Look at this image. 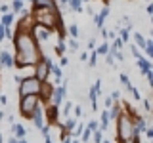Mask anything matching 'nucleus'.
I'll return each mask as SVG.
<instances>
[{
  "label": "nucleus",
  "mask_w": 153,
  "mask_h": 143,
  "mask_svg": "<svg viewBox=\"0 0 153 143\" xmlns=\"http://www.w3.org/2000/svg\"><path fill=\"white\" fill-rule=\"evenodd\" d=\"M13 46H16V57H13V65L17 69H25V67L38 63L42 59V50L40 44L36 42V38L33 36L31 29H19L17 27V35H13Z\"/></svg>",
  "instance_id": "nucleus-1"
},
{
  "label": "nucleus",
  "mask_w": 153,
  "mask_h": 143,
  "mask_svg": "<svg viewBox=\"0 0 153 143\" xmlns=\"http://www.w3.org/2000/svg\"><path fill=\"white\" fill-rule=\"evenodd\" d=\"M132 114L134 113L128 109L126 113L121 111V114L115 118V122H117V143H126L132 137Z\"/></svg>",
  "instance_id": "nucleus-2"
},
{
  "label": "nucleus",
  "mask_w": 153,
  "mask_h": 143,
  "mask_svg": "<svg viewBox=\"0 0 153 143\" xmlns=\"http://www.w3.org/2000/svg\"><path fill=\"white\" fill-rule=\"evenodd\" d=\"M42 86H44V82H40L35 74L25 76V78H19V90L17 92H19V95H40Z\"/></svg>",
  "instance_id": "nucleus-3"
},
{
  "label": "nucleus",
  "mask_w": 153,
  "mask_h": 143,
  "mask_svg": "<svg viewBox=\"0 0 153 143\" xmlns=\"http://www.w3.org/2000/svg\"><path fill=\"white\" fill-rule=\"evenodd\" d=\"M40 95H19V113L23 118H31L36 105H40Z\"/></svg>",
  "instance_id": "nucleus-4"
},
{
  "label": "nucleus",
  "mask_w": 153,
  "mask_h": 143,
  "mask_svg": "<svg viewBox=\"0 0 153 143\" xmlns=\"http://www.w3.org/2000/svg\"><path fill=\"white\" fill-rule=\"evenodd\" d=\"M63 80V78H61ZM52 101V105H57L59 107L61 103L67 99V80H63L59 86H56V88H52V92H50V97H48Z\"/></svg>",
  "instance_id": "nucleus-5"
},
{
  "label": "nucleus",
  "mask_w": 153,
  "mask_h": 143,
  "mask_svg": "<svg viewBox=\"0 0 153 143\" xmlns=\"http://www.w3.org/2000/svg\"><path fill=\"white\" fill-rule=\"evenodd\" d=\"M35 76L40 80V82H46L48 76H50V69L46 67V63L42 59L38 61V63H35Z\"/></svg>",
  "instance_id": "nucleus-6"
},
{
  "label": "nucleus",
  "mask_w": 153,
  "mask_h": 143,
  "mask_svg": "<svg viewBox=\"0 0 153 143\" xmlns=\"http://www.w3.org/2000/svg\"><path fill=\"white\" fill-rule=\"evenodd\" d=\"M33 2V12H40V10H57L56 0H31Z\"/></svg>",
  "instance_id": "nucleus-7"
},
{
  "label": "nucleus",
  "mask_w": 153,
  "mask_h": 143,
  "mask_svg": "<svg viewBox=\"0 0 153 143\" xmlns=\"http://www.w3.org/2000/svg\"><path fill=\"white\" fill-rule=\"evenodd\" d=\"M109 13H111V10H109V6H103L100 13H94V23H96V27H98V29L105 27V19L109 17Z\"/></svg>",
  "instance_id": "nucleus-8"
},
{
  "label": "nucleus",
  "mask_w": 153,
  "mask_h": 143,
  "mask_svg": "<svg viewBox=\"0 0 153 143\" xmlns=\"http://www.w3.org/2000/svg\"><path fill=\"white\" fill-rule=\"evenodd\" d=\"M0 67H4V69H12L13 67V55L6 50L0 52Z\"/></svg>",
  "instance_id": "nucleus-9"
},
{
  "label": "nucleus",
  "mask_w": 153,
  "mask_h": 143,
  "mask_svg": "<svg viewBox=\"0 0 153 143\" xmlns=\"http://www.w3.org/2000/svg\"><path fill=\"white\" fill-rule=\"evenodd\" d=\"M57 109H59L57 105H50V107H46V109H44V113H46V118H48L46 122H48V124L56 122V118H57V113H59Z\"/></svg>",
  "instance_id": "nucleus-10"
},
{
  "label": "nucleus",
  "mask_w": 153,
  "mask_h": 143,
  "mask_svg": "<svg viewBox=\"0 0 153 143\" xmlns=\"http://www.w3.org/2000/svg\"><path fill=\"white\" fill-rule=\"evenodd\" d=\"M136 61H138V69H140V73H142V74H146L147 71H151V61L147 59V57H143V55H142V57H138Z\"/></svg>",
  "instance_id": "nucleus-11"
},
{
  "label": "nucleus",
  "mask_w": 153,
  "mask_h": 143,
  "mask_svg": "<svg viewBox=\"0 0 153 143\" xmlns=\"http://www.w3.org/2000/svg\"><path fill=\"white\" fill-rule=\"evenodd\" d=\"M13 21H16V13L13 12H6V13H2V17H0V23H2L4 27H12Z\"/></svg>",
  "instance_id": "nucleus-12"
},
{
  "label": "nucleus",
  "mask_w": 153,
  "mask_h": 143,
  "mask_svg": "<svg viewBox=\"0 0 153 143\" xmlns=\"http://www.w3.org/2000/svg\"><path fill=\"white\" fill-rule=\"evenodd\" d=\"M12 136H13V137H17V139H19V137H25V136H27V130L21 126V124L12 122Z\"/></svg>",
  "instance_id": "nucleus-13"
},
{
  "label": "nucleus",
  "mask_w": 153,
  "mask_h": 143,
  "mask_svg": "<svg viewBox=\"0 0 153 143\" xmlns=\"http://www.w3.org/2000/svg\"><path fill=\"white\" fill-rule=\"evenodd\" d=\"M61 132H65V133H71L75 130V126H76V118L75 116H67V120H65V124H61Z\"/></svg>",
  "instance_id": "nucleus-14"
},
{
  "label": "nucleus",
  "mask_w": 153,
  "mask_h": 143,
  "mask_svg": "<svg viewBox=\"0 0 153 143\" xmlns=\"http://www.w3.org/2000/svg\"><path fill=\"white\" fill-rule=\"evenodd\" d=\"M67 8L71 10V12H76V13H80V12H84V6H82V0H69L67 2Z\"/></svg>",
  "instance_id": "nucleus-15"
},
{
  "label": "nucleus",
  "mask_w": 153,
  "mask_h": 143,
  "mask_svg": "<svg viewBox=\"0 0 153 143\" xmlns=\"http://www.w3.org/2000/svg\"><path fill=\"white\" fill-rule=\"evenodd\" d=\"M54 50H56V55H65V54H67V44H65V40H61V38H59V42L56 44Z\"/></svg>",
  "instance_id": "nucleus-16"
},
{
  "label": "nucleus",
  "mask_w": 153,
  "mask_h": 143,
  "mask_svg": "<svg viewBox=\"0 0 153 143\" xmlns=\"http://www.w3.org/2000/svg\"><path fill=\"white\" fill-rule=\"evenodd\" d=\"M132 38H134V44L140 48V50H143V46H146V38H143V36L140 35V32H134Z\"/></svg>",
  "instance_id": "nucleus-17"
},
{
  "label": "nucleus",
  "mask_w": 153,
  "mask_h": 143,
  "mask_svg": "<svg viewBox=\"0 0 153 143\" xmlns=\"http://www.w3.org/2000/svg\"><path fill=\"white\" fill-rule=\"evenodd\" d=\"M143 52H146V57L147 59H151L153 57V42L149 38H146V46H143Z\"/></svg>",
  "instance_id": "nucleus-18"
},
{
  "label": "nucleus",
  "mask_w": 153,
  "mask_h": 143,
  "mask_svg": "<svg viewBox=\"0 0 153 143\" xmlns=\"http://www.w3.org/2000/svg\"><path fill=\"white\" fill-rule=\"evenodd\" d=\"M23 6H25V0H13V2H12V6H10V10H12L13 13H19Z\"/></svg>",
  "instance_id": "nucleus-19"
},
{
  "label": "nucleus",
  "mask_w": 153,
  "mask_h": 143,
  "mask_svg": "<svg viewBox=\"0 0 153 143\" xmlns=\"http://www.w3.org/2000/svg\"><path fill=\"white\" fill-rule=\"evenodd\" d=\"M119 38H121V40L124 42V44H128V40H130V31H128L126 27H123L121 31H119V35H117Z\"/></svg>",
  "instance_id": "nucleus-20"
},
{
  "label": "nucleus",
  "mask_w": 153,
  "mask_h": 143,
  "mask_svg": "<svg viewBox=\"0 0 153 143\" xmlns=\"http://www.w3.org/2000/svg\"><path fill=\"white\" fill-rule=\"evenodd\" d=\"M50 74H54L57 80H61V78H63V71H61V67H59V65H56V63L52 65V69H50Z\"/></svg>",
  "instance_id": "nucleus-21"
},
{
  "label": "nucleus",
  "mask_w": 153,
  "mask_h": 143,
  "mask_svg": "<svg viewBox=\"0 0 153 143\" xmlns=\"http://www.w3.org/2000/svg\"><path fill=\"white\" fill-rule=\"evenodd\" d=\"M67 32H69V36L71 38H79V35H80V29L75 25V23H71L69 27H67Z\"/></svg>",
  "instance_id": "nucleus-22"
},
{
  "label": "nucleus",
  "mask_w": 153,
  "mask_h": 143,
  "mask_svg": "<svg viewBox=\"0 0 153 143\" xmlns=\"http://www.w3.org/2000/svg\"><path fill=\"white\" fill-rule=\"evenodd\" d=\"M119 80H121V84L124 86V88L130 92L132 90V84H130V78H128V74H124V73H121V76H119Z\"/></svg>",
  "instance_id": "nucleus-23"
},
{
  "label": "nucleus",
  "mask_w": 153,
  "mask_h": 143,
  "mask_svg": "<svg viewBox=\"0 0 153 143\" xmlns=\"http://www.w3.org/2000/svg\"><path fill=\"white\" fill-rule=\"evenodd\" d=\"M86 61H88L90 67H96V65H98V54H96V50H90L88 59H86Z\"/></svg>",
  "instance_id": "nucleus-24"
},
{
  "label": "nucleus",
  "mask_w": 153,
  "mask_h": 143,
  "mask_svg": "<svg viewBox=\"0 0 153 143\" xmlns=\"http://www.w3.org/2000/svg\"><path fill=\"white\" fill-rule=\"evenodd\" d=\"M71 111H73V103L63 101V111H61V114H63V116H71Z\"/></svg>",
  "instance_id": "nucleus-25"
},
{
  "label": "nucleus",
  "mask_w": 153,
  "mask_h": 143,
  "mask_svg": "<svg viewBox=\"0 0 153 143\" xmlns=\"http://www.w3.org/2000/svg\"><path fill=\"white\" fill-rule=\"evenodd\" d=\"M82 130H84V124L82 122H76V126H75V130L71 132V137H80V133H82Z\"/></svg>",
  "instance_id": "nucleus-26"
},
{
  "label": "nucleus",
  "mask_w": 153,
  "mask_h": 143,
  "mask_svg": "<svg viewBox=\"0 0 153 143\" xmlns=\"http://www.w3.org/2000/svg\"><path fill=\"white\" fill-rule=\"evenodd\" d=\"M107 52H109V44H107V42H103V44H100L98 48H96V54H98V55H105Z\"/></svg>",
  "instance_id": "nucleus-27"
},
{
  "label": "nucleus",
  "mask_w": 153,
  "mask_h": 143,
  "mask_svg": "<svg viewBox=\"0 0 153 143\" xmlns=\"http://www.w3.org/2000/svg\"><path fill=\"white\" fill-rule=\"evenodd\" d=\"M67 48H69L71 52H76L79 50V40H76V38H71V40L67 42Z\"/></svg>",
  "instance_id": "nucleus-28"
},
{
  "label": "nucleus",
  "mask_w": 153,
  "mask_h": 143,
  "mask_svg": "<svg viewBox=\"0 0 153 143\" xmlns=\"http://www.w3.org/2000/svg\"><path fill=\"white\" fill-rule=\"evenodd\" d=\"M123 46H124V42H123L119 36H115V38H113V44H111V48H115V50H121Z\"/></svg>",
  "instance_id": "nucleus-29"
},
{
  "label": "nucleus",
  "mask_w": 153,
  "mask_h": 143,
  "mask_svg": "<svg viewBox=\"0 0 153 143\" xmlns=\"http://www.w3.org/2000/svg\"><path fill=\"white\" fill-rule=\"evenodd\" d=\"M130 54H132V57H134V59L142 57V54H140V48H138L136 44H132V46H130Z\"/></svg>",
  "instance_id": "nucleus-30"
},
{
  "label": "nucleus",
  "mask_w": 153,
  "mask_h": 143,
  "mask_svg": "<svg viewBox=\"0 0 153 143\" xmlns=\"http://www.w3.org/2000/svg\"><path fill=\"white\" fill-rule=\"evenodd\" d=\"M71 113H73L75 114V118H80V116H82V107H80V105H76V107H75V105H73V111H71Z\"/></svg>",
  "instance_id": "nucleus-31"
},
{
  "label": "nucleus",
  "mask_w": 153,
  "mask_h": 143,
  "mask_svg": "<svg viewBox=\"0 0 153 143\" xmlns=\"http://www.w3.org/2000/svg\"><path fill=\"white\" fill-rule=\"evenodd\" d=\"M105 65H109V67H117V65H115V57L109 54V52L105 54Z\"/></svg>",
  "instance_id": "nucleus-32"
},
{
  "label": "nucleus",
  "mask_w": 153,
  "mask_h": 143,
  "mask_svg": "<svg viewBox=\"0 0 153 143\" xmlns=\"http://www.w3.org/2000/svg\"><path fill=\"white\" fill-rule=\"evenodd\" d=\"M84 126L88 128L90 132H94V130H98V120H90V122H86Z\"/></svg>",
  "instance_id": "nucleus-33"
},
{
  "label": "nucleus",
  "mask_w": 153,
  "mask_h": 143,
  "mask_svg": "<svg viewBox=\"0 0 153 143\" xmlns=\"http://www.w3.org/2000/svg\"><path fill=\"white\" fill-rule=\"evenodd\" d=\"M130 94H132V97L136 99V101H142V95H140V92H138V88H134V86H132Z\"/></svg>",
  "instance_id": "nucleus-34"
},
{
  "label": "nucleus",
  "mask_w": 153,
  "mask_h": 143,
  "mask_svg": "<svg viewBox=\"0 0 153 143\" xmlns=\"http://www.w3.org/2000/svg\"><path fill=\"white\" fill-rule=\"evenodd\" d=\"M123 23H124V27H126L128 31H132V21H130V17H128V15L123 17Z\"/></svg>",
  "instance_id": "nucleus-35"
},
{
  "label": "nucleus",
  "mask_w": 153,
  "mask_h": 143,
  "mask_svg": "<svg viewBox=\"0 0 153 143\" xmlns=\"http://www.w3.org/2000/svg\"><path fill=\"white\" fill-rule=\"evenodd\" d=\"M59 65H61V69L67 67V65H69V57H67V55H59Z\"/></svg>",
  "instance_id": "nucleus-36"
},
{
  "label": "nucleus",
  "mask_w": 153,
  "mask_h": 143,
  "mask_svg": "<svg viewBox=\"0 0 153 143\" xmlns=\"http://www.w3.org/2000/svg\"><path fill=\"white\" fill-rule=\"evenodd\" d=\"M121 95H123V94H121V92H119V90H115V92H113L111 95H109V97H111V99H113V101H119V99H121Z\"/></svg>",
  "instance_id": "nucleus-37"
},
{
  "label": "nucleus",
  "mask_w": 153,
  "mask_h": 143,
  "mask_svg": "<svg viewBox=\"0 0 153 143\" xmlns=\"http://www.w3.org/2000/svg\"><path fill=\"white\" fill-rule=\"evenodd\" d=\"M113 103H115L113 99H111V97H107V95H105V99H103V105H105V109H109V107H111Z\"/></svg>",
  "instance_id": "nucleus-38"
},
{
  "label": "nucleus",
  "mask_w": 153,
  "mask_h": 143,
  "mask_svg": "<svg viewBox=\"0 0 153 143\" xmlns=\"http://www.w3.org/2000/svg\"><path fill=\"white\" fill-rule=\"evenodd\" d=\"M94 88L98 90V94H102V80H96V82H94Z\"/></svg>",
  "instance_id": "nucleus-39"
},
{
  "label": "nucleus",
  "mask_w": 153,
  "mask_h": 143,
  "mask_svg": "<svg viewBox=\"0 0 153 143\" xmlns=\"http://www.w3.org/2000/svg\"><path fill=\"white\" fill-rule=\"evenodd\" d=\"M146 136H147V139H151L153 137V128H149V126L146 128Z\"/></svg>",
  "instance_id": "nucleus-40"
},
{
  "label": "nucleus",
  "mask_w": 153,
  "mask_h": 143,
  "mask_svg": "<svg viewBox=\"0 0 153 143\" xmlns=\"http://www.w3.org/2000/svg\"><path fill=\"white\" fill-rule=\"evenodd\" d=\"M88 50H96V40H94V38L88 40Z\"/></svg>",
  "instance_id": "nucleus-41"
},
{
  "label": "nucleus",
  "mask_w": 153,
  "mask_h": 143,
  "mask_svg": "<svg viewBox=\"0 0 153 143\" xmlns=\"http://www.w3.org/2000/svg\"><path fill=\"white\" fill-rule=\"evenodd\" d=\"M4 40H6V38H4V25L0 23V42H4Z\"/></svg>",
  "instance_id": "nucleus-42"
},
{
  "label": "nucleus",
  "mask_w": 153,
  "mask_h": 143,
  "mask_svg": "<svg viewBox=\"0 0 153 143\" xmlns=\"http://www.w3.org/2000/svg\"><path fill=\"white\" fill-rule=\"evenodd\" d=\"M143 109H146V111H151V103L147 101V99H143Z\"/></svg>",
  "instance_id": "nucleus-43"
},
{
  "label": "nucleus",
  "mask_w": 153,
  "mask_h": 143,
  "mask_svg": "<svg viewBox=\"0 0 153 143\" xmlns=\"http://www.w3.org/2000/svg\"><path fill=\"white\" fill-rule=\"evenodd\" d=\"M100 31H102V35H100V36H102V38H107V29H105V27H102Z\"/></svg>",
  "instance_id": "nucleus-44"
},
{
  "label": "nucleus",
  "mask_w": 153,
  "mask_h": 143,
  "mask_svg": "<svg viewBox=\"0 0 153 143\" xmlns=\"http://www.w3.org/2000/svg\"><path fill=\"white\" fill-rule=\"evenodd\" d=\"M115 36H117V32H115V31H107V38H111V40H113Z\"/></svg>",
  "instance_id": "nucleus-45"
},
{
  "label": "nucleus",
  "mask_w": 153,
  "mask_h": 143,
  "mask_svg": "<svg viewBox=\"0 0 153 143\" xmlns=\"http://www.w3.org/2000/svg\"><path fill=\"white\" fill-rule=\"evenodd\" d=\"M82 10H86V13H90V15H94V10H92V6H86V8H82Z\"/></svg>",
  "instance_id": "nucleus-46"
},
{
  "label": "nucleus",
  "mask_w": 153,
  "mask_h": 143,
  "mask_svg": "<svg viewBox=\"0 0 153 143\" xmlns=\"http://www.w3.org/2000/svg\"><path fill=\"white\" fill-rule=\"evenodd\" d=\"M88 59V52H82V54H80V61H86Z\"/></svg>",
  "instance_id": "nucleus-47"
},
{
  "label": "nucleus",
  "mask_w": 153,
  "mask_h": 143,
  "mask_svg": "<svg viewBox=\"0 0 153 143\" xmlns=\"http://www.w3.org/2000/svg\"><path fill=\"white\" fill-rule=\"evenodd\" d=\"M0 12L6 13V12H12V10H10V6H0Z\"/></svg>",
  "instance_id": "nucleus-48"
},
{
  "label": "nucleus",
  "mask_w": 153,
  "mask_h": 143,
  "mask_svg": "<svg viewBox=\"0 0 153 143\" xmlns=\"http://www.w3.org/2000/svg\"><path fill=\"white\" fill-rule=\"evenodd\" d=\"M147 13H149V15H153V4H147Z\"/></svg>",
  "instance_id": "nucleus-49"
},
{
  "label": "nucleus",
  "mask_w": 153,
  "mask_h": 143,
  "mask_svg": "<svg viewBox=\"0 0 153 143\" xmlns=\"http://www.w3.org/2000/svg\"><path fill=\"white\" fill-rule=\"evenodd\" d=\"M44 143H54V141H52V136H50V133H48V136H44Z\"/></svg>",
  "instance_id": "nucleus-50"
},
{
  "label": "nucleus",
  "mask_w": 153,
  "mask_h": 143,
  "mask_svg": "<svg viewBox=\"0 0 153 143\" xmlns=\"http://www.w3.org/2000/svg\"><path fill=\"white\" fill-rule=\"evenodd\" d=\"M0 103H2V105H8V99H6V95H0Z\"/></svg>",
  "instance_id": "nucleus-51"
},
{
  "label": "nucleus",
  "mask_w": 153,
  "mask_h": 143,
  "mask_svg": "<svg viewBox=\"0 0 153 143\" xmlns=\"http://www.w3.org/2000/svg\"><path fill=\"white\" fill-rule=\"evenodd\" d=\"M8 143H17V137H13V136H12V137L8 139Z\"/></svg>",
  "instance_id": "nucleus-52"
},
{
  "label": "nucleus",
  "mask_w": 153,
  "mask_h": 143,
  "mask_svg": "<svg viewBox=\"0 0 153 143\" xmlns=\"http://www.w3.org/2000/svg\"><path fill=\"white\" fill-rule=\"evenodd\" d=\"M67 2H69V0H61V8H63V10L67 8Z\"/></svg>",
  "instance_id": "nucleus-53"
},
{
  "label": "nucleus",
  "mask_w": 153,
  "mask_h": 143,
  "mask_svg": "<svg viewBox=\"0 0 153 143\" xmlns=\"http://www.w3.org/2000/svg\"><path fill=\"white\" fill-rule=\"evenodd\" d=\"M17 143H29V141L25 139V137H19V139H17Z\"/></svg>",
  "instance_id": "nucleus-54"
},
{
  "label": "nucleus",
  "mask_w": 153,
  "mask_h": 143,
  "mask_svg": "<svg viewBox=\"0 0 153 143\" xmlns=\"http://www.w3.org/2000/svg\"><path fill=\"white\" fill-rule=\"evenodd\" d=\"M0 143H4V136H2V132H0Z\"/></svg>",
  "instance_id": "nucleus-55"
},
{
  "label": "nucleus",
  "mask_w": 153,
  "mask_h": 143,
  "mask_svg": "<svg viewBox=\"0 0 153 143\" xmlns=\"http://www.w3.org/2000/svg\"><path fill=\"white\" fill-rule=\"evenodd\" d=\"M2 118H4V113H2V111H0V120H2Z\"/></svg>",
  "instance_id": "nucleus-56"
},
{
  "label": "nucleus",
  "mask_w": 153,
  "mask_h": 143,
  "mask_svg": "<svg viewBox=\"0 0 153 143\" xmlns=\"http://www.w3.org/2000/svg\"><path fill=\"white\" fill-rule=\"evenodd\" d=\"M82 2H90V0H82Z\"/></svg>",
  "instance_id": "nucleus-57"
},
{
  "label": "nucleus",
  "mask_w": 153,
  "mask_h": 143,
  "mask_svg": "<svg viewBox=\"0 0 153 143\" xmlns=\"http://www.w3.org/2000/svg\"><path fill=\"white\" fill-rule=\"evenodd\" d=\"M146 2H151V0H146Z\"/></svg>",
  "instance_id": "nucleus-58"
},
{
  "label": "nucleus",
  "mask_w": 153,
  "mask_h": 143,
  "mask_svg": "<svg viewBox=\"0 0 153 143\" xmlns=\"http://www.w3.org/2000/svg\"><path fill=\"white\" fill-rule=\"evenodd\" d=\"M25 2H29V0H25Z\"/></svg>",
  "instance_id": "nucleus-59"
},
{
  "label": "nucleus",
  "mask_w": 153,
  "mask_h": 143,
  "mask_svg": "<svg viewBox=\"0 0 153 143\" xmlns=\"http://www.w3.org/2000/svg\"><path fill=\"white\" fill-rule=\"evenodd\" d=\"M146 143H149V141H146Z\"/></svg>",
  "instance_id": "nucleus-60"
}]
</instances>
